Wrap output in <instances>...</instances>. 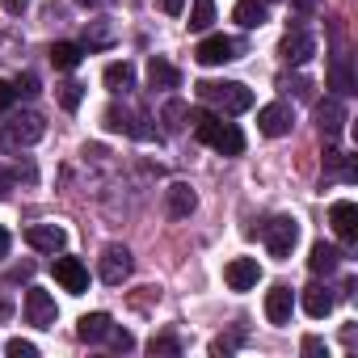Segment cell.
I'll return each instance as SVG.
<instances>
[{"label": "cell", "mask_w": 358, "mask_h": 358, "mask_svg": "<svg viewBox=\"0 0 358 358\" xmlns=\"http://www.w3.org/2000/svg\"><path fill=\"white\" fill-rule=\"evenodd\" d=\"M186 118L194 122V135L215 148L220 156H241L245 152V131L236 122H224V114H211V110H186Z\"/></svg>", "instance_id": "cell-1"}, {"label": "cell", "mask_w": 358, "mask_h": 358, "mask_svg": "<svg viewBox=\"0 0 358 358\" xmlns=\"http://www.w3.org/2000/svg\"><path fill=\"white\" fill-rule=\"evenodd\" d=\"M199 89V101L211 106V114H245L253 110V89L245 85H215V80H203L194 85Z\"/></svg>", "instance_id": "cell-2"}, {"label": "cell", "mask_w": 358, "mask_h": 358, "mask_svg": "<svg viewBox=\"0 0 358 358\" xmlns=\"http://www.w3.org/2000/svg\"><path fill=\"white\" fill-rule=\"evenodd\" d=\"M47 135V122L38 118V114H9L5 122H0V148L5 143H38Z\"/></svg>", "instance_id": "cell-3"}, {"label": "cell", "mask_w": 358, "mask_h": 358, "mask_svg": "<svg viewBox=\"0 0 358 358\" xmlns=\"http://www.w3.org/2000/svg\"><path fill=\"white\" fill-rule=\"evenodd\" d=\"M131 270H135V257H131L127 245H106V249H101V266H97V274H101L106 287H122V282L131 278Z\"/></svg>", "instance_id": "cell-4"}, {"label": "cell", "mask_w": 358, "mask_h": 358, "mask_svg": "<svg viewBox=\"0 0 358 358\" xmlns=\"http://www.w3.org/2000/svg\"><path fill=\"white\" fill-rule=\"evenodd\" d=\"M262 241H266V249H270L274 257H291V249H295V241H299V224H295L291 215H274V220L262 228Z\"/></svg>", "instance_id": "cell-5"}, {"label": "cell", "mask_w": 358, "mask_h": 358, "mask_svg": "<svg viewBox=\"0 0 358 358\" xmlns=\"http://www.w3.org/2000/svg\"><path fill=\"white\" fill-rule=\"evenodd\" d=\"M51 274H55V282H59L68 295H85V291H89V270H85L80 257H55V262H51Z\"/></svg>", "instance_id": "cell-6"}, {"label": "cell", "mask_w": 358, "mask_h": 358, "mask_svg": "<svg viewBox=\"0 0 358 358\" xmlns=\"http://www.w3.org/2000/svg\"><path fill=\"white\" fill-rule=\"evenodd\" d=\"M143 122H148V118H143V114H135V110H122V106H110V110H106V127H110V131H122V135H131V139H143V143H148V139H156V131H152V127H143Z\"/></svg>", "instance_id": "cell-7"}, {"label": "cell", "mask_w": 358, "mask_h": 358, "mask_svg": "<svg viewBox=\"0 0 358 358\" xmlns=\"http://www.w3.org/2000/svg\"><path fill=\"white\" fill-rule=\"evenodd\" d=\"M291 127H295V114H291V106L274 101V106H262V110H257V131H262V135L278 139V135H291Z\"/></svg>", "instance_id": "cell-8"}, {"label": "cell", "mask_w": 358, "mask_h": 358, "mask_svg": "<svg viewBox=\"0 0 358 358\" xmlns=\"http://www.w3.org/2000/svg\"><path fill=\"white\" fill-rule=\"evenodd\" d=\"M26 320L34 329H51L55 324V299H51V291H43V287L26 291Z\"/></svg>", "instance_id": "cell-9"}, {"label": "cell", "mask_w": 358, "mask_h": 358, "mask_svg": "<svg viewBox=\"0 0 358 358\" xmlns=\"http://www.w3.org/2000/svg\"><path fill=\"white\" fill-rule=\"evenodd\" d=\"M194 59H199L203 68L228 64V59H236V43H232V38H224V34H211V38H203V43L194 47Z\"/></svg>", "instance_id": "cell-10"}, {"label": "cell", "mask_w": 358, "mask_h": 358, "mask_svg": "<svg viewBox=\"0 0 358 358\" xmlns=\"http://www.w3.org/2000/svg\"><path fill=\"white\" fill-rule=\"evenodd\" d=\"M316 127H320L324 139H337V135H341V127H345V106H341V97L316 101Z\"/></svg>", "instance_id": "cell-11"}, {"label": "cell", "mask_w": 358, "mask_h": 358, "mask_svg": "<svg viewBox=\"0 0 358 358\" xmlns=\"http://www.w3.org/2000/svg\"><path fill=\"white\" fill-rule=\"evenodd\" d=\"M329 224H333V232H337L345 245H354V241H358V207H354L350 199H341V203H333V207H329Z\"/></svg>", "instance_id": "cell-12"}, {"label": "cell", "mask_w": 358, "mask_h": 358, "mask_svg": "<svg viewBox=\"0 0 358 358\" xmlns=\"http://www.w3.org/2000/svg\"><path fill=\"white\" fill-rule=\"evenodd\" d=\"M257 278H262L257 257H236V262L224 266V282H228L232 291H249V287H257Z\"/></svg>", "instance_id": "cell-13"}, {"label": "cell", "mask_w": 358, "mask_h": 358, "mask_svg": "<svg viewBox=\"0 0 358 358\" xmlns=\"http://www.w3.org/2000/svg\"><path fill=\"white\" fill-rule=\"evenodd\" d=\"M316 55V38L308 34V30H291L287 38H282V59L291 64V68H299V64H308Z\"/></svg>", "instance_id": "cell-14"}, {"label": "cell", "mask_w": 358, "mask_h": 358, "mask_svg": "<svg viewBox=\"0 0 358 358\" xmlns=\"http://www.w3.org/2000/svg\"><path fill=\"white\" fill-rule=\"evenodd\" d=\"M26 241H30V249H38V253H64L68 232L55 228V224H34V228L26 232Z\"/></svg>", "instance_id": "cell-15"}, {"label": "cell", "mask_w": 358, "mask_h": 358, "mask_svg": "<svg viewBox=\"0 0 358 358\" xmlns=\"http://www.w3.org/2000/svg\"><path fill=\"white\" fill-rule=\"evenodd\" d=\"M291 308H295V295H291L287 282H278V287L266 291V320L270 324H287L291 320Z\"/></svg>", "instance_id": "cell-16"}, {"label": "cell", "mask_w": 358, "mask_h": 358, "mask_svg": "<svg viewBox=\"0 0 358 358\" xmlns=\"http://www.w3.org/2000/svg\"><path fill=\"white\" fill-rule=\"evenodd\" d=\"M164 207H169L173 220H190V211L199 207V194H194L186 182H173V186L164 190Z\"/></svg>", "instance_id": "cell-17"}, {"label": "cell", "mask_w": 358, "mask_h": 358, "mask_svg": "<svg viewBox=\"0 0 358 358\" xmlns=\"http://www.w3.org/2000/svg\"><path fill=\"white\" fill-rule=\"evenodd\" d=\"M329 89L337 93V97H350L358 85H354V64H350V55H333V64H329Z\"/></svg>", "instance_id": "cell-18"}, {"label": "cell", "mask_w": 358, "mask_h": 358, "mask_svg": "<svg viewBox=\"0 0 358 358\" xmlns=\"http://www.w3.org/2000/svg\"><path fill=\"white\" fill-rule=\"evenodd\" d=\"M303 312H308L312 320H324V316L333 312V291H329V287H320V282L303 287Z\"/></svg>", "instance_id": "cell-19"}, {"label": "cell", "mask_w": 358, "mask_h": 358, "mask_svg": "<svg viewBox=\"0 0 358 358\" xmlns=\"http://www.w3.org/2000/svg\"><path fill=\"white\" fill-rule=\"evenodd\" d=\"M110 324H114L110 312H89V316L76 320V337L89 341V345H97V341H106V329H110Z\"/></svg>", "instance_id": "cell-20"}, {"label": "cell", "mask_w": 358, "mask_h": 358, "mask_svg": "<svg viewBox=\"0 0 358 358\" xmlns=\"http://www.w3.org/2000/svg\"><path fill=\"white\" fill-rule=\"evenodd\" d=\"M148 85H152V89H177V85H182V72H177L169 59L152 55V64H148Z\"/></svg>", "instance_id": "cell-21"}, {"label": "cell", "mask_w": 358, "mask_h": 358, "mask_svg": "<svg viewBox=\"0 0 358 358\" xmlns=\"http://www.w3.org/2000/svg\"><path fill=\"white\" fill-rule=\"evenodd\" d=\"M337 266H341V253H337L333 245L316 241V245H312V257H308V270H312V274H333Z\"/></svg>", "instance_id": "cell-22"}, {"label": "cell", "mask_w": 358, "mask_h": 358, "mask_svg": "<svg viewBox=\"0 0 358 358\" xmlns=\"http://www.w3.org/2000/svg\"><path fill=\"white\" fill-rule=\"evenodd\" d=\"M232 17H236V26H245V30H257V26H266V22H270L266 0H241Z\"/></svg>", "instance_id": "cell-23"}, {"label": "cell", "mask_w": 358, "mask_h": 358, "mask_svg": "<svg viewBox=\"0 0 358 358\" xmlns=\"http://www.w3.org/2000/svg\"><path fill=\"white\" fill-rule=\"evenodd\" d=\"M131 85H135V68H131L127 59L106 68V89H110V93H131Z\"/></svg>", "instance_id": "cell-24"}, {"label": "cell", "mask_w": 358, "mask_h": 358, "mask_svg": "<svg viewBox=\"0 0 358 358\" xmlns=\"http://www.w3.org/2000/svg\"><path fill=\"white\" fill-rule=\"evenodd\" d=\"M80 59H85V47H76V43H55V47H51V64H55L59 72H72Z\"/></svg>", "instance_id": "cell-25"}, {"label": "cell", "mask_w": 358, "mask_h": 358, "mask_svg": "<svg viewBox=\"0 0 358 358\" xmlns=\"http://www.w3.org/2000/svg\"><path fill=\"white\" fill-rule=\"evenodd\" d=\"M215 22V0H194V9H190V30H211Z\"/></svg>", "instance_id": "cell-26"}, {"label": "cell", "mask_w": 358, "mask_h": 358, "mask_svg": "<svg viewBox=\"0 0 358 358\" xmlns=\"http://www.w3.org/2000/svg\"><path fill=\"white\" fill-rule=\"evenodd\" d=\"M148 354L156 358V354H169V358H177V354H182V341H177L173 333H156L152 341H148Z\"/></svg>", "instance_id": "cell-27"}, {"label": "cell", "mask_w": 358, "mask_h": 358, "mask_svg": "<svg viewBox=\"0 0 358 358\" xmlns=\"http://www.w3.org/2000/svg\"><path fill=\"white\" fill-rule=\"evenodd\" d=\"M80 101H85V85H76V80H68V85H59V106L72 114V110H80Z\"/></svg>", "instance_id": "cell-28"}, {"label": "cell", "mask_w": 358, "mask_h": 358, "mask_svg": "<svg viewBox=\"0 0 358 358\" xmlns=\"http://www.w3.org/2000/svg\"><path fill=\"white\" fill-rule=\"evenodd\" d=\"M106 341H110V350H118V354L135 350V337H131L127 329H118V324H110V329H106Z\"/></svg>", "instance_id": "cell-29"}, {"label": "cell", "mask_w": 358, "mask_h": 358, "mask_svg": "<svg viewBox=\"0 0 358 358\" xmlns=\"http://www.w3.org/2000/svg\"><path fill=\"white\" fill-rule=\"evenodd\" d=\"M164 127L169 131H182L186 127V101H169L164 106Z\"/></svg>", "instance_id": "cell-30"}, {"label": "cell", "mask_w": 358, "mask_h": 358, "mask_svg": "<svg viewBox=\"0 0 358 358\" xmlns=\"http://www.w3.org/2000/svg\"><path fill=\"white\" fill-rule=\"evenodd\" d=\"M241 341H245V333H241V329H236V333H228V337H215V341H211V354H215V358H228Z\"/></svg>", "instance_id": "cell-31"}, {"label": "cell", "mask_w": 358, "mask_h": 358, "mask_svg": "<svg viewBox=\"0 0 358 358\" xmlns=\"http://www.w3.org/2000/svg\"><path fill=\"white\" fill-rule=\"evenodd\" d=\"M13 93H17V97H38V93H43V85H38V76H34V72H22V76H17V85H13Z\"/></svg>", "instance_id": "cell-32"}, {"label": "cell", "mask_w": 358, "mask_h": 358, "mask_svg": "<svg viewBox=\"0 0 358 358\" xmlns=\"http://www.w3.org/2000/svg\"><path fill=\"white\" fill-rule=\"evenodd\" d=\"M5 354H9V358H38V345H34V341H22V337H13V341L5 345Z\"/></svg>", "instance_id": "cell-33"}, {"label": "cell", "mask_w": 358, "mask_h": 358, "mask_svg": "<svg viewBox=\"0 0 358 358\" xmlns=\"http://www.w3.org/2000/svg\"><path fill=\"white\" fill-rule=\"evenodd\" d=\"M303 354H312V358H329V345H324L320 337L308 333V337H303Z\"/></svg>", "instance_id": "cell-34"}, {"label": "cell", "mask_w": 358, "mask_h": 358, "mask_svg": "<svg viewBox=\"0 0 358 358\" xmlns=\"http://www.w3.org/2000/svg\"><path fill=\"white\" fill-rule=\"evenodd\" d=\"M13 101H17V93H13V85H9V80H0V114H5V110H9Z\"/></svg>", "instance_id": "cell-35"}, {"label": "cell", "mask_w": 358, "mask_h": 358, "mask_svg": "<svg viewBox=\"0 0 358 358\" xmlns=\"http://www.w3.org/2000/svg\"><path fill=\"white\" fill-rule=\"evenodd\" d=\"M9 190H13V173H9L5 164H0V203L9 199Z\"/></svg>", "instance_id": "cell-36"}, {"label": "cell", "mask_w": 358, "mask_h": 358, "mask_svg": "<svg viewBox=\"0 0 358 358\" xmlns=\"http://www.w3.org/2000/svg\"><path fill=\"white\" fill-rule=\"evenodd\" d=\"M30 274H34V262H22V266L9 270V282H22V278H30Z\"/></svg>", "instance_id": "cell-37"}, {"label": "cell", "mask_w": 358, "mask_h": 358, "mask_svg": "<svg viewBox=\"0 0 358 358\" xmlns=\"http://www.w3.org/2000/svg\"><path fill=\"white\" fill-rule=\"evenodd\" d=\"M160 9H164L169 17H177V13H182V9H186V0H160Z\"/></svg>", "instance_id": "cell-38"}, {"label": "cell", "mask_w": 358, "mask_h": 358, "mask_svg": "<svg viewBox=\"0 0 358 358\" xmlns=\"http://www.w3.org/2000/svg\"><path fill=\"white\" fill-rule=\"evenodd\" d=\"M26 5H30V0H5V13L17 17V13H26Z\"/></svg>", "instance_id": "cell-39"}, {"label": "cell", "mask_w": 358, "mask_h": 358, "mask_svg": "<svg viewBox=\"0 0 358 358\" xmlns=\"http://www.w3.org/2000/svg\"><path fill=\"white\" fill-rule=\"evenodd\" d=\"M9 245H13V236H9L5 228H0V257H9Z\"/></svg>", "instance_id": "cell-40"}, {"label": "cell", "mask_w": 358, "mask_h": 358, "mask_svg": "<svg viewBox=\"0 0 358 358\" xmlns=\"http://www.w3.org/2000/svg\"><path fill=\"white\" fill-rule=\"evenodd\" d=\"M312 5H316V0H295V9H299V13H312Z\"/></svg>", "instance_id": "cell-41"}, {"label": "cell", "mask_w": 358, "mask_h": 358, "mask_svg": "<svg viewBox=\"0 0 358 358\" xmlns=\"http://www.w3.org/2000/svg\"><path fill=\"white\" fill-rule=\"evenodd\" d=\"M76 5H85V9H93V5H97V0H76Z\"/></svg>", "instance_id": "cell-42"}]
</instances>
